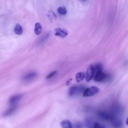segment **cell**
I'll return each mask as SVG.
<instances>
[{
	"instance_id": "1",
	"label": "cell",
	"mask_w": 128,
	"mask_h": 128,
	"mask_svg": "<svg viewBox=\"0 0 128 128\" xmlns=\"http://www.w3.org/2000/svg\"><path fill=\"white\" fill-rule=\"evenodd\" d=\"M85 90V87L82 86H73L69 90V95L71 96L79 95L82 93H83Z\"/></svg>"
},
{
	"instance_id": "2",
	"label": "cell",
	"mask_w": 128,
	"mask_h": 128,
	"mask_svg": "<svg viewBox=\"0 0 128 128\" xmlns=\"http://www.w3.org/2000/svg\"><path fill=\"white\" fill-rule=\"evenodd\" d=\"M98 116L102 120L104 121H112L115 119V116L113 114L105 112V111H100L98 113Z\"/></svg>"
},
{
	"instance_id": "3",
	"label": "cell",
	"mask_w": 128,
	"mask_h": 128,
	"mask_svg": "<svg viewBox=\"0 0 128 128\" xmlns=\"http://www.w3.org/2000/svg\"><path fill=\"white\" fill-rule=\"evenodd\" d=\"M95 74V70L94 66L93 65H90L87 68L85 79L87 82L91 81L93 78Z\"/></svg>"
},
{
	"instance_id": "4",
	"label": "cell",
	"mask_w": 128,
	"mask_h": 128,
	"mask_svg": "<svg viewBox=\"0 0 128 128\" xmlns=\"http://www.w3.org/2000/svg\"><path fill=\"white\" fill-rule=\"evenodd\" d=\"M99 91V89L98 87L93 86V87L86 89L83 95V96L85 97H91L95 95L97 93H98Z\"/></svg>"
},
{
	"instance_id": "5",
	"label": "cell",
	"mask_w": 128,
	"mask_h": 128,
	"mask_svg": "<svg viewBox=\"0 0 128 128\" xmlns=\"http://www.w3.org/2000/svg\"><path fill=\"white\" fill-rule=\"evenodd\" d=\"M107 78V75L104 72H103V71H101L96 72L93 79L94 81L96 82H102L106 80Z\"/></svg>"
},
{
	"instance_id": "6",
	"label": "cell",
	"mask_w": 128,
	"mask_h": 128,
	"mask_svg": "<svg viewBox=\"0 0 128 128\" xmlns=\"http://www.w3.org/2000/svg\"><path fill=\"white\" fill-rule=\"evenodd\" d=\"M54 32L55 35L56 36H58L62 38H65L68 35V32L67 30L63 28H57L54 30Z\"/></svg>"
},
{
	"instance_id": "7",
	"label": "cell",
	"mask_w": 128,
	"mask_h": 128,
	"mask_svg": "<svg viewBox=\"0 0 128 128\" xmlns=\"http://www.w3.org/2000/svg\"><path fill=\"white\" fill-rule=\"evenodd\" d=\"M23 98V96L22 95H17L12 96L9 100V104L11 105H15L17 104Z\"/></svg>"
},
{
	"instance_id": "8",
	"label": "cell",
	"mask_w": 128,
	"mask_h": 128,
	"mask_svg": "<svg viewBox=\"0 0 128 128\" xmlns=\"http://www.w3.org/2000/svg\"><path fill=\"white\" fill-rule=\"evenodd\" d=\"M111 125L113 128H121L122 126V122L121 120L115 118L111 121Z\"/></svg>"
},
{
	"instance_id": "9",
	"label": "cell",
	"mask_w": 128,
	"mask_h": 128,
	"mask_svg": "<svg viewBox=\"0 0 128 128\" xmlns=\"http://www.w3.org/2000/svg\"><path fill=\"white\" fill-rule=\"evenodd\" d=\"M62 128H72V125L69 120H64L60 124Z\"/></svg>"
},
{
	"instance_id": "10",
	"label": "cell",
	"mask_w": 128,
	"mask_h": 128,
	"mask_svg": "<svg viewBox=\"0 0 128 128\" xmlns=\"http://www.w3.org/2000/svg\"><path fill=\"white\" fill-rule=\"evenodd\" d=\"M42 30H43V28L41 24L40 23H36L35 26V29H34L35 33L36 34V35H40L42 32Z\"/></svg>"
},
{
	"instance_id": "11",
	"label": "cell",
	"mask_w": 128,
	"mask_h": 128,
	"mask_svg": "<svg viewBox=\"0 0 128 128\" xmlns=\"http://www.w3.org/2000/svg\"><path fill=\"white\" fill-rule=\"evenodd\" d=\"M86 74L85 73L81 72L78 73L76 75V80L77 82H80L85 78Z\"/></svg>"
},
{
	"instance_id": "12",
	"label": "cell",
	"mask_w": 128,
	"mask_h": 128,
	"mask_svg": "<svg viewBox=\"0 0 128 128\" xmlns=\"http://www.w3.org/2000/svg\"><path fill=\"white\" fill-rule=\"evenodd\" d=\"M23 28L22 26L19 24H17L14 28V33L18 35H21L23 34Z\"/></svg>"
},
{
	"instance_id": "13",
	"label": "cell",
	"mask_w": 128,
	"mask_h": 128,
	"mask_svg": "<svg viewBox=\"0 0 128 128\" xmlns=\"http://www.w3.org/2000/svg\"><path fill=\"white\" fill-rule=\"evenodd\" d=\"M16 109H17V107L16 106H13L12 107H11V108L7 110L6 111H5L3 114V116L7 117V116H9L12 115L15 111Z\"/></svg>"
},
{
	"instance_id": "14",
	"label": "cell",
	"mask_w": 128,
	"mask_h": 128,
	"mask_svg": "<svg viewBox=\"0 0 128 128\" xmlns=\"http://www.w3.org/2000/svg\"><path fill=\"white\" fill-rule=\"evenodd\" d=\"M37 76V74L36 73H31L28 74V75H27L26 76H25L24 78H23V80H25V81H29L33 79H34V78H35V77Z\"/></svg>"
},
{
	"instance_id": "15",
	"label": "cell",
	"mask_w": 128,
	"mask_h": 128,
	"mask_svg": "<svg viewBox=\"0 0 128 128\" xmlns=\"http://www.w3.org/2000/svg\"><path fill=\"white\" fill-rule=\"evenodd\" d=\"M58 12L61 15H65L67 14V10L66 8L64 6H61L58 8Z\"/></svg>"
},
{
	"instance_id": "16",
	"label": "cell",
	"mask_w": 128,
	"mask_h": 128,
	"mask_svg": "<svg viewBox=\"0 0 128 128\" xmlns=\"http://www.w3.org/2000/svg\"><path fill=\"white\" fill-rule=\"evenodd\" d=\"M94 68H95V73L99 72V71H103V67L101 64H98L94 66Z\"/></svg>"
},
{
	"instance_id": "17",
	"label": "cell",
	"mask_w": 128,
	"mask_h": 128,
	"mask_svg": "<svg viewBox=\"0 0 128 128\" xmlns=\"http://www.w3.org/2000/svg\"><path fill=\"white\" fill-rule=\"evenodd\" d=\"M48 16L50 20L54 19H56L57 18V17H56L55 14L53 11H51L49 12V13L48 14Z\"/></svg>"
},
{
	"instance_id": "18",
	"label": "cell",
	"mask_w": 128,
	"mask_h": 128,
	"mask_svg": "<svg viewBox=\"0 0 128 128\" xmlns=\"http://www.w3.org/2000/svg\"><path fill=\"white\" fill-rule=\"evenodd\" d=\"M92 128H106L105 126L99 123H95L93 124Z\"/></svg>"
},
{
	"instance_id": "19",
	"label": "cell",
	"mask_w": 128,
	"mask_h": 128,
	"mask_svg": "<svg viewBox=\"0 0 128 128\" xmlns=\"http://www.w3.org/2000/svg\"><path fill=\"white\" fill-rule=\"evenodd\" d=\"M56 73H57V71H53V72H52L51 74H50L49 75H48V76H47L46 79H50L53 78V77L56 75Z\"/></svg>"
},
{
	"instance_id": "20",
	"label": "cell",
	"mask_w": 128,
	"mask_h": 128,
	"mask_svg": "<svg viewBox=\"0 0 128 128\" xmlns=\"http://www.w3.org/2000/svg\"><path fill=\"white\" fill-rule=\"evenodd\" d=\"M74 128H82V125L80 123H77L75 125Z\"/></svg>"
},
{
	"instance_id": "21",
	"label": "cell",
	"mask_w": 128,
	"mask_h": 128,
	"mask_svg": "<svg viewBox=\"0 0 128 128\" xmlns=\"http://www.w3.org/2000/svg\"><path fill=\"white\" fill-rule=\"evenodd\" d=\"M48 36H49L48 35H46L44 36V38L41 40V43L43 42L44 40H46V39L48 37Z\"/></svg>"
},
{
	"instance_id": "22",
	"label": "cell",
	"mask_w": 128,
	"mask_h": 128,
	"mask_svg": "<svg viewBox=\"0 0 128 128\" xmlns=\"http://www.w3.org/2000/svg\"><path fill=\"white\" fill-rule=\"evenodd\" d=\"M71 81H72V79H71V80H69V81H68L66 83V85H69L71 84Z\"/></svg>"
},
{
	"instance_id": "23",
	"label": "cell",
	"mask_w": 128,
	"mask_h": 128,
	"mask_svg": "<svg viewBox=\"0 0 128 128\" xmlns=\"http://www.w3.org/2000/svg\"><path fill=\"white\" fill-rule=\"evenodd\" d=\"M126 124H127V126H128V117L127 118V120L126 121Z\"/></svg>"
},
{
	"instance_id": "24",
	"label": "cell",
	"mask_w": 128,
	"mask_h": 128,
	"mask_svg": "<svg viewBox=\"0 0 128 128\" xmlns=\"http://www.w3.org/2000/svg\"><path fill=\"white\" fill-rule=\"evenodd\" d=\"M80 1H82V2H84V1H85L86 0H80Z\"/></svg>"
}]
</instances>
